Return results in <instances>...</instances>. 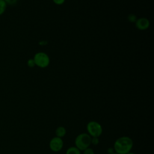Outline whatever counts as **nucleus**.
<instances>
[{
  "label": "nucleus",
  "mask_w": 154,
  "mask_h": 154,
  "mask_svg": "<svg viewBox=\"0 0 154 154\" xmlns=\"http://www.w3.org/2000/svg\"><path fill=\"white\" fill-rule=\"evenodd\" d=\"M133 145V141L130 137L122 136L115 141L113 148L115 152L118 154H126L131 151Z\"/></svg>",
  "instance_id": "1"
},
{
  "label": "nucleus",
  "mask_w": 154,
  "mask_h": 154,
  "mask_svg": "<svg viewBox=\"0 0 154 154\" xmlns=\"http://www.w3.org/2000/svg\"><path fill=\"white\" fill-rule=\"evenodd\" d=\"M91 137L87 133H81L75 138V146L81 151H83L90 147L91 144Z\"/></svg>",
  "instance_id": "2"
},
{
  "label": "nucleus",
  "mask_w": 154,
  "mask_h": 154,
  "mask_svg": "<svg viewBox=\"0 0 154 154\" xmlns=\"http://www.w3.org/2000/svg\"><path fill=\"white\" fill-rule=\"evenodd\" d=\"M87 134L91 137H99L103 132V129L101 125L94 120H91L88 122L87 126Z\"/></svg>",
  "instance_id": "3"
},
{
  "label": "nucleus",
  "mask_w": 154,
  "mask_h": 154,
  "mask_svg": "<svg viewBox=\"0 0 154 154\" xmlns=\"http://www.w3.org/2000/svg\"><path fill=\"white\" fill-rule=\"evenodd\" d=\"M33 59L35 66L40 68H46L50 64L49 57L43 52H37L34 55Z\"/></svg>",
  "instance_id": "4"
},
{
  "label": "nucleus",
  "mask_w": 154,
  "mask_h": 154,
  "mask_svg": "<svg viewBox=\"0 0 154 154\" xmlns=\"http://www.w3.org/2000/svg\"><path fill=\"white\" fill-rule=\"evenodd\" d=\"M49 148L54 152H58L63 147L64 142L62 138L55 137H53L49 141Z\"/></svg>",
  "instance_id": "5"
},
{
  "label": "nucleus",
  "mask_w": 154,
  "mask_h": 154,
  "mask_svg": "<svg viewBox=\"0 0 154 154\" xmlns=\"http://www.w3.org/2000/svg\"><path fill=\"white\" fill-rule=\"evenodd\" d=\"M135 23L136 28L141 31L146 30L150 26V22L149 19L144 17L137 19Z\"/></svg>",
  "instance_id": "6"
},
{
  "label": "nucleus",
  "mask_w": 154,
  "mask_h": 154,
  "mask_svg": "<svg viewBox=\"0 0 154 154\" xmlns=\"http://www.w3.org/2000/svg\"><path fill=\"white\" fill-rule=\"evenodd\" d=\"M66 134V129L63 126H60L57 128L55 129V135L56 137L62 138L64 137Z\"/></svg>",
  "instance_id": "7"
},
{
  "label": "nucleus",
  "mask_w": 154,
  "mask_h": 154,
  "mask_svg": "<svg viewBox=\"0 0 154 154\" xmlns=\"http://www.w3.org/2000/svg\"><path fill=\"white\" fill-rule=\"evenodd\" d=\"M66 154H81V150L76 146H72L67 149Z\"/></svg>",
  "instance_id": "8"
},
{
  "label": "nucleus",
  "mask_w": 154,
  "mask_h": 154,
  "mask_svg": "<svg viewBox=\"0 0 154 154\" xmlns=\"http://www.w3.org/2000/svg\"><path fill=\"white\" fill-rule=\"evenodd\" d=\"M7 4L5 3L4 0H0V16L4 13L7 9Z\"/></svg>",
  "instance_id": "9"
},
{
  "label": "nucleus",
  "mask_w": 154,
  "mask_h": 154,
  "mask_svg": "<svg viewBox=\"0 0 154 154\" xmlns=\"http://www.w3.org/2000/svg\"><path fill=\"white\" fill-rule=\"evenodd\" d=\"M137 19V16L135 14H130L128 16V20L130 22L135 23L136 22Z\"/></svg>",
  "instance_id": "10"
},
{
  "label": "nucleus",
  "mask_w": 154,
  "mask_h": 154,
  "mask_svg": "<svg viewBox=\"0 0 154 154\" xmlns=\"http://www.w3.org/2000/svg\"><path fill=\"white\" fill-rule=\"evenodd\" d=\"M99 143V140L98 137H91V144L94 146H97Z\"/></svg>",
  "instance_id": "11"
},
{
  "label": "nucleus",
  "mask_w": 154,
  "mask_h": 154,
  "mask_svg": "<svg viewBox=\"0 0 154 154\" xmlns=\"http://www.w3.org/2000/svg\"><path fill=\"white\" fill-rule=\"evenodd\" d=\"M27 65L28 67H33L34 66H35V62L34 61L33 58H29L28 61H27Z\"/></svg>",
  "instance_id": "12"
},
{
  "label": "nucleus",
  "mask_w": 154,
  "mask_h": 154,
  "mask_svg": "<svg viewBox=\"0 0 154 154\" xmlns=\"http://www.w3.org/2000/svg\"><path fill=\"white\" fill-rule=\"evenodd\" d=\"M83 151H84L83 154H94V152L93 149L90 147H88Z\"/></svg>",
  "instance_id": "13"
},
{
  "label": "nucleus",
  "mask_w": 154,
  "mask_h": 154,
  "mask_svg": "<svg viewBox=\"0 0 154 154\" xmlns=\"http://www.w3.org/2000/svg\"><path fill=\"white\" fill-rule=\"evenodd\" d=\"M7 5H14L17 3V0H4Z\"/></svg>",
  "instance_id": "14"
},
{
  "label": "nucleus",
  "mask_w": 154,
  "mask_h": 154,
  "mask_svg": "<svg viewBox=\"0 0 154 154\" xmlns=\"http://www.w3.org/2000/svg\"><path fill=\"white\" fill-rule=\"evenodd\" d=\"M66 0H52L53 2L56 4V5H62L64 3Z\"/></svg>",
  "instance_id": "15"
},
{
  "label": "nucleus",
  "mask_w": 154,
  "mask_h": 154,
  "mask_svg": "<svg viewBox=\"0 0 154 154\" xmlns=\"http://www.w3.org/2000/svg\"><path fill=\"white\" fill-rule=\"evenodd\" d=\"M106 152H107L108 154H112V153H114L115 152L114 149L113 147H109V148H108Z\"/></svg>",
  "instance_id": "16"
},
{
  "label": "nucleus",
  "mask_w": 154,
  "mask_h": 154,
  "mask_svg": "<svg viewBox=\"0 0 154 154\" xmlns=\"http://www.w3.org/2000/svg\"><path fill=\"white\" fill-rule=\"evenodd\" d=\"M126 154H135V153H134V152H128V153H126Z\"/></svg>",
  "instance_id": "17"
},
{
  "label": "nucleus",
  "mask_w": 154,
  "mask_h": 154,
  "mask_svg": "<svg viewBox=\"0 0 154 154\" xmlns=\"http://www.w3.org/2000/svg\"><path fill=\"white\" fill-rule=\"evenodd\" d=\"M112 154H118V153H116V152H114V153H112Z\"/></svg>",
  "instance_id": "18"
}]
</instances>
